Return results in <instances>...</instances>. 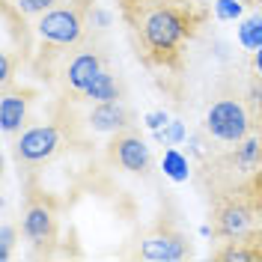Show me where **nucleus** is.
<instances>
[{
	"label": "nucleus",
	"mask_w": 262,
	"mask_h": 262,
	"mask_svg": "<svg viewBox=\"0 0 262 262\" xmlns=\"http://www.w3.org/2000/svg\"><path fill=\"white\" fill-rule=\"evenodd\" d=\"M119 3V9H122V15L131 18V15H137L143 6H149V3H155V0H116Z\"/></svg>",
	"instance_id": "22"
},
{
	"label": "nucleus",
	"mask_w": 262,
	"mask_h": 262,
	"mask_svg": "<svg viewBox=\"0 0 262 262\" xmlns=\"http://www.w3.org/2000/svg\"><path fill=\"white\" fill-rule=\"evenodd\" d=\"M206 131L221 143H242L250 134V114L238 98H217L206 114Z\"/></svg>",
	"instance_id": "3"
},
{
	"label": "nucleus",
	"mask_w": 262,
	"mask_h": 262,
	"mask_svg": "<svg viewBox=\"0 0 262 262\" xmlns=\"http://www.w3.org/2000/svg\"><path fill=\"white\" fill-rule=\"evenodd\" d=\"M253 69H256V75L262 78V48L253 51Z\"/></svg>",
	"instance_id": "25"
},
{
	"label": "nucleus",
	"mask_w": 262,
	"mask_h": 262,
	"mask_svg": "<svg viewBox=\"0 0 262 262\" xmlns=\"http://www.w3.org/2000/svg\"><path fill=\"white\" fill-rule=\"evenodd\" d=\"M259 235L247 232L242 238H229L224 250L214 253V259H224V262H250V259H262V245L256 247Z\"/></svg>",
	"instance_id": "12"
},
{
	"label": "nucleus",
	"mask_w": 262,
	"mask_h": 262,
	"mask_svg": "<svg viewBox=\"0 0 262 262\" xmlns=\"http://www.w3.org/2000/svg\"><path fill=\"white\" fill-rule=\"evenodd\" d=\"M21 235L33 247H51L57 242V209L45 196H33L24 206L21 217Z\"/></svg>",
	"instance_id": "5"
},
{
	"label": "nucleus",
	"mask_w": 262,
	"mask_h": 262,
	"mask_svg": "<svg viewBox=\"0 0 262 262\" xmlns=\"http://www.w3.org/2000/svg\"><path fill=\"white\" fill-rule=\"evenodd\" d=\"M15 235H18V229L12 224H3V229H0V259H9L12 245H15Z\"/></svg>",
	"instance_id": "20"
},
{
	"label": "nucleus",
	"mask_w": 262,
	"mask_h": 262,
	"mask_svg": "<svg viewBox=\"0 0 262 262\" xmlns=\"http://www.w3.org/2000/svg\"><path fill=\"white\" fill-rule=\"evenodd\" d=\"M253 229V209L242 200H227L214 209V235L221 238H242Z\"/></svg>",
	"instance_id": "8"
},
{
	"label": "nucleus",
	"mask_w": 262,
	"mask_h": 262,
	"mask_svg": "<svg viewBox=\"0 0 262 262\" xmlns=\"http://www.w3.org/2000/svg\"><path fill=\"white\" fill-rule=\"evenodd\" d=\"M242 12H245V3L242 0H217L214 3L217 21H235V18H242Z\"/></svg>",
	"instance_id": "18"
},
{
	"label": "nucleus",
	"mask_w": 262,
	"mask_h": 262,
	"mask_svg": "<svg viewBox=\"0 0 262 262\" xmlns=\"http://www.w3.org/2000/svg\"><path fill=\"white\" fill-rule=\"evenodd\" d=\"M101 69H104V57L98 51H78L66 66V86L72 93H83L90 83L96 81V75Z\"/></svg>",
	"instance_id": "10"
},
{
	"label": "nucleus",
	"mask_w": 262,
	"mask_h": 262,
	"mask_svg": "<svg viewBox=\"0 0 262 262\" xmlns=\"http://www.w3.org/2000/svg\"><path fill=\"white\" fill-rule=\"evenodd\" d=\"M256 161H259V140L256 137H245L238 152H235V167H242L245 173H250L256 167Z\"/></svg>",
	"instance_id": "16"
},
{
	"label": "nucleus",
	"mask_w": 262,
	"mask_h": 262,
	"mask_svg": "<svg viewBox=\"0 0 262 262\" xmlns=\"http://www.w3.org/2000/svg\"><path fill=\"white\" fill-rule=\"evenodd\" d=\"M111 158H114L122 170L134 173V176H149L152 167H155L146 140H143L140 134H134L131 128L114 134V140H111Z\"/></svg>",
	"instance_id": "6"
},
{
	"label": "nucleus",
	"mask_w": 262,
	"mask_h": 262,
	"mask_svg": "<svg viewBox=\"0 0 262 262\" xmlns=\"http://www.w3.org/2000/svg\"><path fill=\"white\" fill-rule=\"evenodd\" d=\"M131 119H134V116H131V111L122 101H96V107L86 116L90 128L98 131V134H119V131H128Z\"/></svg>",
	"instance_id": "9"
},
{
	"label": "nucleus",
	"mask_w": 262,
	"mask_h": 262,
	"mask_svg": "<svg viewBox=\"0 0 262 262\" xmlns=\"http://www.w3.org/2000/svg\"><path fill=\"white\" fill-rule=\"evenodd\" d=\"M90 0H66L63 6H54L45 15H39L36 33L51 45H78L83 39V21H86Z\"/></svg>",
	"instance_id": "2"
},
{
	"label": "nucleus",
	"mask_w": 262,
	"mask_h": 262,
	"mask_svg": "<svg viewBox=\"0 0 262 262\" xmlns=\"http://www.w3.org/2000/svg\"><path fill=\"white\" fill-rule=\"evenodd\" d=\"M238 42L247 51H259L262 48V15H250L242 21L238 27Z\"/></svg>",
	"instance_id": "15"
},
{
	"label": "nucleus",
	"mask_w": 262,
	"mask_h": 262,
	"mask_svg": "<svg viewBox=\"0 0 262 262\" xmlns=\"http://www.w3.org/2000/svg\"><path fill=\"white\" fill-rule=\"evenodd\" d=\"M167 122H170V116L164 114V111H152V114H146V125H149V128H152V131L164 128Z\"/></svg>",
	"instance_id": "23"
},
{
	"label": "nucleus",
	"mask_w": 262,
	"mask_h": 262,
	"mask_svg": "<svg viewBox=\"0 0 262 262\" xmlns=\"http://www.w3.org/2000/svg\"><path fill=\"white\" fill-rule=\"evenodd\" d=\"M9 78H12V60H9V54H3L0 57V83L9 86Z\"/></svg>",
	"instance_id": "24"
},
{
	"label": "nucleus",
	"mask_w": 262,
	"mask_h": 262,
	"mask_svg": "<svg viewBox=\"0 0 262 262\" xmlns=\"http://www.w3.org/2000/svg\"><path fill=\"white\" fill-rule=\"evenodd\" d=\"M134 30L140 36V45L146 51L149 60L164 63L170 60L176 48L191 36V18L185 9L173 6V3H149L137 15L128 18Z\"/></svg>",
	"instance_id": "1"
},
{
	"label": "nucleus",
	"mask_w": 262,
	"mask_h": 262,
	"mask_svg": "<svg viewBox=\"0 0 262 262\" xmlns=\"http://www.w3.org/2000/svg\"><path fill=\"white\" fill-rule=\"evenodd\" d=\"M247 98H250V107L256 114H262V78L259 75H256V81H250V86H247Z\"/></svg>",
	"instance_id": "21"
},
{
	"label": "nucleus",
	"mask_w": 262,
	"mask_h": 262,
	"mask_svg": "<svg viewBox=\"0 0 262 262\" xmlns=\"http://www.w3.org/2000/svg\"><path fill=\"white\" fill-rule=\"evenodd\" d=\"M57 3H63V0H15V6H18L21 15H45V12L54 9Z\"/></svg>",
	"instance_id": "19"
},
{
	"label": "nucleus",
	"mask_w": 262,
	"mask_h": 262,
	"mask_svg": "<svg viewBox=\"0 0 262 262\" xmlns=\"http://www.w3.org/2000/svg\"><path fill=\"white\" fill-rule=\"evenodd\" d=\"M63 146V131L57 125H33V128L21 131L12 146V155H15L18 164H42L54 158Z\"/></svg>",
	"instance_id": "4"
},
{
	"label": "nucleus",
	"mask_w": 262,
	"mask_h": 262,
	"mask_svg": "<svg viewBox=\"0 0 262 262\" xmlns=\"http://www.w3.org/2000/svg\"><path fill=\"white\" fill-rule=\"evenodd\" d=\"M27 116H30V98L27 93H12L9 86H3V96H0V128L6 134H15L27 125Z\"/></svg>",
	"instance_id": "11"
},
{
	"label": "nucleus",
	"mask_w": 262,
	"mask_h": 262,
	"mask_svg": "<svg viewBox=\"0 0 262 262\" xmlns=\"http://www.w3.org/2000/svg\"><path fill=\"white\" fill-rule=\"evenodd\" d=\"M155 137L161 140L164 146H176V143H182L185 137H188V131H185V125H182L179 119H170L164 128H158L155 131Z\"/></svg>",
	"instance_id": "17"
},
{
	"label": "nucleus",
	"mask_w": 262,
	"mask_h": 262,
	"mask_svg": "<svg viewBox=\"0 0 262 262\" xmlns=\"http://www.w3.org/2000/svg\"><path fill=\"white\" fill-rule=\"evenodd\" d=\"M83 96L93 98V101H119V81L107 69H101L96 75V81L83 90Z\"/></svg>",
	"instance_id": "13"
},
{
	"label": "nucleus",
	"mask_w": 262,
	"mask_h": 262,
	"mask_svg": "<svg viewBox=\"0 0 262 262\" xmlns=\"http://www.w3.org/2000/svg\"><path fill=\"white\" fill-rule=\"evenodd\" d=\"M191 253V245L188 238L182 235L179 229L173 227H158L152 229L146 238L140 242V256L149 262H176V259H185Z\"/></svg>",
	"instance_id": "7"
},
{
	"label": "nucleus",
	"mask_w": 262,
	"mask_h": 262,
	"mask_svg": "<svg viewBox=\"0 0 262 262\" xmlns=\"http://www.w3.org/2000/svg\"><path fill=\"white\" fill-rule=\"evenodd\" d=\"M164 176L173 182H188V173H191V167H188V158L182 155L179 149L167 146V152H164V164H161Z\"/></svg>",
	"instance_id": "14"
}]
</instances>
